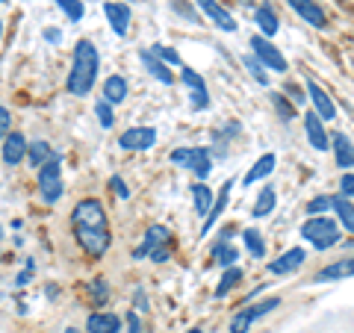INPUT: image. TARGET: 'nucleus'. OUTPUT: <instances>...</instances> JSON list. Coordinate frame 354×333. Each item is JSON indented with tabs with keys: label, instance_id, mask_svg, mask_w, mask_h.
<instances>
[{
	"label": "nucleus",
	"instance_id": "nucleus-1",
	"mask_svg": "<svg viewBox=\"0 0 354 333\" xmlns=\"http://www.w3.org/2000/svg\"><path fill=\"white\" fill-rule=\"evenodd\" d=\"M71 225H74L77 245H80L88 257L101 260L109 251V245H113V233H109V225H106V209L97 198H86V201L74 207Z\"/></svg>",
	"mask_w": 354,
	"mask_h": 333
},
{
	"label": "nucleus",
	"instance_id": "nucleus-2",
	"mask_svg": "<svg viewBox=\"0 0 354 333\" xmlns=\"http://www.w3.org/2000/svg\"><path fill=\"white\" fill-rule=\"evenodd\" d=\"M97 68H101V57L97 48L88 39H80L74 48V59H71V74H68V92L77 97H86L92 92V86L97 80Z\"/></svg>",
	"mask_w": 354,
	"mask_h": 333
},
{
	"label": "nucleus",
	"instance_id": "nucleus-3",
	"mask_svg": "<svg viewBox=\"0 0 354 333\" xmlns=\"http://www.w3.org/2000/svg\"><path fill=\"white\" fill-rule=\"evenodd\" d=\"M301 236H304L316 251H328V248H334L337 242H339V227H337L334 218H328V216H313V218H307L304 225H301Z\"/></svg>",
	"mask_w": 354,
	"mask_h": 333
},
{
	"label": "nucleus",
	"instance_id": "nucleus-4",
	"mask_svg": "<svg viewBox=\"0 0 354 333\" xmlns=\"http://www.w3.org/2000/svg\"><path fill=\"white\" fill-rule=\"evenodd\" d=\"M39 195L44 204H57L62 198V157H50L39 169Z\"/></svg>",
	"mask_w": 354,
	"mask_h": 333
},
{
	"label": "nucleus",
	"instance_id": "nucleus-5",
	"mask_svg": "<svg viewBox=\"0 0 354 333\" xmlns=\"http://www.w3.org/2000/svg\"><path fill=\"white\" fill-rule=\"evenodd\" d=\"M169 160L174 165H180V169H189L201 183L209 177V171H213V160H209L207 148H177V151H171Z\"/></svg>",
	"mask_w": 354,
	"mask_h": 333
},
{
	"label": "nucleus",
	"instance_id": "nucleus-6",
	"mask_svg": "<svg viewBox=\"0 0 354 333\" xmlns=\"http://www.w3.org/2000/svg\"><path fill=\"white\" fill-rule=\"evenodd\" d=\"M278 307H281V298H266V301H260V304H251L245 310H239V313L234 316V321H230V333H248V327L254 325V321L269 316L272 310H278Z\"/></svg>",
	"mask_w": 354,
	"mask_h": 333
},
{
	"label": "nucleus",
	"instance_id": "nucleus-7",
	"mask_svg": "<svg viewBox=\"0 0 354 333\" xmlns=\"http://www.w3.org/2000/svg\"><path fill=\"white\" fill-rule=\"evenodd\" d=\"M251 57L254 59H257L260 65H263V68H272V71H286V59H283V53L278 50V48H274V44H272V39H266V36H254L251 39Z\"/></svg>",
	"mask_w": 354,
	"mask_h": 333
},
{
	"label": "nucleus",
	"instance_id": "nucleus-8",
	"mask_svg": "<svg viewBox=\"0 0 354 333\" xmlns=\"http://www.w3.org/2000/svg\"><path fill=\"white\" fill-rule=\"evenodd\" d=\"M160 248H171V230L162 227V225H153V227L145 230V239H142V245L133 251V257H136V260L151 257V254L160 251Z\"/></svg>",
	"mask_w": 354,
	"mask_h": 333
},
{
	"label": "nucleus",
	"instance_id": "nucleus-9",
	"mask_svg": "<svg viewBox=\"0 0 354 333\" xmlns=\"http://www.w3.org/2000/svg\"><path fill=\"white\" fill-rule=\"evenodd\" d=\"M118 145L124 151H148V148L157 145V130L153 127H130V130L121 133Z\"/></svg>",
	"mask_w": 354,
	"mask_h": 333
},
{
	"label": "nucleus",
	"instance_id": "nucleus-10",
	"mask_svg": "<svg viewBox=\"0 0 354 333\" xmlns=\"http://www.w3.org/2000/svg\"><path fill=\"white\" fill-rule=\"evenodd\" d=\"M195 6L201 9V12L213 21V24L218 27V30H225V32H236V18L227 12L225 6L218 3V0H195Z\"/></svg>",
	"mask_w": 354,
	"mask_h": 333
},
{
	"label": "nucleus",
	"instance_id": "nucleus-11",
	"mask_svg": "<svg viewBox=\"0 0 354 333\" xmlns=\"http://www.w3.org/2000/svg\"><path fill=\"white\" fill-rule=\"evenodd\" d=\"M180 80L189 88V101L192 109H207L209 106V92H207V83L201 80V74H195L192 68H180Z\"/></svg>",
	"mask_w": 354,
	"mask_h": 333
},
{
	"label": "nucleus",
	"instance_id": "nucleus-12",
	"mask_svg": "<svg viewBox=\"0 0 354 333\" xmlns=\"http://www.w3.org/2000/svg\"><path fill=\"white\" fill-rule=\"evenodd\" d=\"M307 97L313 101V113H316L319 118H322V121H334L337 106L330 104L328 92H325V88H319V83H316V80H307Z\"/></svg>",
	"mask_w": 354,
	"mask_h": 333
},
{
	"label": "nucleus",
	"instance_id": "nucleus-13",
	"mask_svg": "<svg viewBox=\"0 0 354 333\" xmlns=\"http://www.w3.org/2000/svg\"><path fill=\"white\" fill-rule=\"evenodd\" d=\"M290 3V9L295 15H301L310 27H328V18H325V12H322V6L316 3V0H286Z\"/></svg>",
	"mask_w": 354,
	"mask_h": 333
},
{
	"label": "nucleus",
	"instance_id": "nucleus-14",
	"mask_svg": "<svg viewBox=\"0 0 354 333\" xmlns=\"http://www.w3.org/2000/svg\"><path fill=\"white\" fill-rule=\"evenodd\" d=\"M104 15L115 36H124L130 30V6L127 3H113V0H109V3H104Z\"/></svg>",
	"mask_w": 354,
	"mask_h": 333
},
{
	"label": "nucleus",
	"instance_id": "nucleus-15",
	"mask_svg": "<svg viewBox=\"0 0 354 333\" xmlns=\"http://www.w3.org/2000/svg\"><path fill=\"white\" fill-rule=\"evenodd\" d=\"M304 130H307L310 145H313L316 151H328V148H330V136L325 133L322 118H319L316 113H307V115H304Z\"/></svg>",
	"mask_w": 354,
	"mask_h": 333
},
{
	"label": "nucleus",
	"instance_id": "nucleus-16",
	"mask_svg": "<svg viewBox=\"0 0 354 333\" xmlns=\"http://www.w3.org/2000/svg\"><path fill=\"white\" fill-rule=\"evenodd\" d=\"M346 277H354V257L337 260V263L325 265L322 272H316V280H319V283H328V280H346Z\"/></svg>",
	"mask_w": 354,
	"mask_h": 333
},
{
	"label": "nucleus",
	"instance_id": "nucleus-17",
	"mask_svg": "<svg viewBox=\"0 0 354 333\" xmlns=\"http://www.w3.org/2000/svg\"><path fill=\"white\" fill-rule=\"evenodd\" d=\"M24 157H27V139L21 136V133H9V136L3 139V162L18 165Z\"/></svg>",
	"mask_w": 354,
	"mask_h": 333
},
{
	"label": "nucleus",
	"instance_id": "nucleus-18",
	"mask_svg": "<svg viewBox=\"0 0 354 333\" xmlns=\"http://www.w3.org/2000/svg\"><path fill=\"white\" fill-rule=\"evenodd\" d=\"M330 148H334V153H337L339 169H354V142L348 136L334 133V136H330Z\"/></svg>",
	"mask_w": 354,
	"mask_h": 333
},
{
	"label": "nucleus",
	"instance_id": "nucleus-19",
	"mask_svg": "<svg viewBox=\"0 0 354 333\" xmlns=\"http://www.w3.org/2000/svg\"><path fill=\"white\" fill-rule=\"evenodd\" d=\"M139 59H142V65L148 68V74L153 77V80H160L162 86H171V83H174V74L169 71V65L160 62L151 50H142V53H139Z\"/></svg>",
	"mask_w": 354,
	"mask_h": 333
},
{
	"label": "nucleus",
	"instance_id": "nucleus-20",
	"mask_svg": "<svg viewBox=\"0 0 354 333\" xmlns=\"http://www.w3.org/2000/svg\"><path fill=\"white\" fill-rule=\"evenodd\" d=\"M88 333H121V318L115 313H92L86 321Z\"/></svg>",
	"mask_w": 354,
	"mask_h": 333
},
{
	"label": "nucleus",
	"instance_id": "nucleus-21",
	"mask_svg": "<svg viewBox=\"0 0 354 333\" xmlns=\"http://www.w3.org/2000/svg\"><path fill=\"white\" fill-rule=\"evenodd\" d=\"M304 248H292V251H286L283 257H278L274 263H269V274H290V272H295L298 265L304 263Z\"/></svg>",
	"mask_w": 354,
	"mask_h": 333
},
{
	"label": "nucleus",
	"instance_id": "nucleus-22",
	"mask_svg": "<svg viewBox=\"0 0 354 333\" xmlns=\"http://www.w3.org/2000/svg\"><path fill=\"white\" fill-rule=\"evenodd\" d=\"M104 101H106L109 106L127 101V80H124L121 74L106 77V83H104Z\"/></svg>",
	"mask_w": 354,
	"mask_h": 333
},
{
	"label": "nucleus",
	"instance_id": "nucleus-23",
	"mask_svg": "<svg viewBox=\"0 0 354 333\" xmlns=\"http://www.w3.org/2000/svg\"><path fill=\"white\" fill-rule=\"evenodd\" d=\"M274 207H278V192H274V186H263L257 192V201H254V207H251V216L266 218V216H272Z\"/></svg>",
	"mask_w": 354,
	"mask_h": 333
},
{
	"label": "nucleus",
	"instance_id": "nucleus-24",
	"mask_svg": "<svg viewBox=\"0 0 354 333\" xmlns=\"http://www.w3.org/2000/svg\"><path fill=\"white\" fill-rule=\"evenodd\" d=\"M230 189H234V180H225V186H221L218 198L213 201V207H209V213H207V221H204L201 233H209V227H213L216 221L221 218V213H225V207H227V201H230Z\"/></svg>",
	"mask_w": 354,
	"mask_h": 333
},
{
	"label": "nucleus",
	"instance_id": "nucleus-25",
	"mask_svg": "<svg viewBox=\"0 0 354 333\" xmlns=\"http://www.w3.org/2000/svg\"><path fill=\"white\" fill-rule=\"evenodd\" d=\"M274 162H278V160H274V153H263V157H260V160L254 162L251 169L245 171V177H242V183H245V186H251V183L263 180V177H269V174L274 171Z\"/></svg>",
	"mask_w": 354,
	"mask_h": 333
},
{
	"label": "nucleus",
	"instance_id": "nucleus-26",
	"mask_svg": "<svg viewBox=\"0 0 354 333\" xmlns=\"http://www.w3.org/2000/svg\"><path fill=\"white\" fill-rule=\"evenodd\" d=\"M254 21H257V27L263 30V36H266V39H272L274 32L281 30V24H278V15H274V9H272L269 3L257 6V12H254Z\"/></svg>",
	"mask_w": 354,
	"mask_h": 333
},
{
	"label": "nucleus",
	"instance_id": "nucleus-27",
	"mask_svg": "<svg viewBox=\"0 0 354 333\" xmlns=\"http://www.w3.org/2000/svg\"><path fill=\"white\" fill-rule=\"evenodd\" d=\"M330 209H334L337 218L342 221V227H346L348 233H354V204L348 201V198H342V195L330 198Z\"/></svg>",
	"mask_w": 354,
	"mask_h": 333
},
{
	"label": "nucleus",
	"instance_id": "nucleus-28",
	"mask_svg": "<svg viewBox=\"0 0 354 333\" xmlns=\"http://www.w3.org/2000/svg\"><path fill=\"white\" fill-rule=\"evenodd\" d=\"M213 189H209L207 183H195L192 186V204H195V213L198 216H207L209 213V207H213Z\"/></svg>",
	"mask_w": 354,
	"mask_h": 333
},
{
	"label": "nucleus",
	"instance_id": "nucleus-29",
	"mask_svg": "<svg viewBox=\"0 0 354 333\" xmlns=\"http://www.w3.org/2000/svg\"><path fill=\"white\" fill-rule=\"evenodd\" d=\"M50 157H57V153H53V148L48 145V142L39 139V142H32V145H27V160H30L32 169H41Z\"/></svg>",
	"mask_w": 354,
	"mask_h": 333
},
{
	"label": "nucleus",
	"instance_id": "nucleus-30",
	"mask_svg": "<svg viewBox=\"0 0 354 333\" xmlns=\"http://www.w3.org/2000/svg\"><path fill=\"white\" fill-rule=\"evenodd\" d=\"M242 242H245V251L251 254L254 260H263L266 257V242H263V236H260V230H245L242 233Z\"/></svg>",
	"mask_w": 354,
	"mask_h": 333
},
{
	"label": "nucleus",
	"instance_id": "nucleus-31",
	"mask_svg": "<svg viewBox=\"0 0 354 333\" xmlns=\"http://www.w3.org/2000/svg\"><path fill=\"white\" fill-rule=\"evenodd\" d=\"M213 257H216V263H218V265H225V269H230V265L236 263V248L230 245V242H227L225 236H221V242L213 248Z\"/></svg>",
	"mask_w": 354,
	"mask_h": 333
},
{
	"label": "nucleus",
	"instance_id": "nucleus-32",
	"mask_svg": "<svg viewBox=\"0 0 354 333\" xmlns=\"http://www.w3.org/2000/svg\"><path fill=\"white\" fill-rule=\"evenodd\" d=\"M239 280H242V269H236V265L225 269V274H221V283H218V289H216V298H225Z\"/></svg>",
	"mask_w": 354,
	"mask_h": 333
},
{
	"label": "nucleus",
	"instance_id": "nucleus-33",
	"mask_svg": "<svg viewBox=\"0 0 354 333\" xmlns=\"http://www.w3.org/2000/svg\"><path fill=\"white\" fill-rule=\"evenodd\" d=\"M153 57H157L160 62H165V65H177V68H183V62H180V53L177 50H171V48H165V44H153V48H148Z\"/></svg>",
	"mask_w": 354,
	"mask_h": 333
},
{
	"label": "nucleus",
	"instance_id": "nucleus-34",
	"mask_svg": "<svg viewBox=\"0 0 354 333\" xmlns=\"http://www.w3.org/2000/svg\"><path fill=\"white\" fill-rule=\"evenodd\" d=\"M272 106L278 109V115H281V121H290L292 115H295V104L290 101V97H283L281 92H272Z\"/></svg>",
	"mask_w": 354,
	"mask_h": 333
},
{
	"label": "nucleus",
	"instance_id": "nucleus-35",
	"mask_svg": "<svg viewBox=\"0 0 354 333\" xmlns=\"http://www.w3.org/2000/svg\"><path fill=\"white\" fill-rule=\"evenodd\" d=\"M65 15H68V21H80L86 15V3H80V0H53Z\"/></svg>",
	"mask_w": 354,
	"mask_h": 333
},
{
	"label": "nucleus",
	"instance_id": "nucleus-36",
	"mask_svg": "<svg viewBox=\"0 0 354 333\" xmlns=\"http://www.w3.org/2000/svg\"><path fill=\"white\" fill-rule=\"evenodd\" d=\"M242 62H245L248 74H251V77H254V80H257L260 86H269V74H266V68H263V65H260L257 59L251 57V53H245V57H242Z\"/></svg>",
	"mask_w": 354,
	"mask_h": 333
},
{
	"label": "nucleus",
	"instance_id": "nucleus-37",
	"mask_svg": "<svg viewBox=\"0 0 354 333\" xmlns=\"http://www.w3.org/2000/svg\"><path fill=\"white\" fill-rule=\"evenodd\" d=\"M171 12H177V15L186 18V21H192V24H201V15L192 9L189 0H171Z\"/></svg>",
	"mask_w": 354,
	"mask_h": 333
},
{
	"label": "nucleus",
	"instance_id": "nucleus-38",
	"mask_svg": "<svg viewBox=\"0 0 354 333\" xmlns=\"http://www.w3.org/2000/svg\"><path fill=\"white\" fill-rule=\"evenodd\" d=\"M95 115H97V121H101V127H106V130L115 124V113H113V106H109L106 101H97Z\"/></svg>",
	"mask_w": 354,
	"mask_h": 333
},
{
	"label": "nucleus",
	"instance_id": "nucleus-39",
	"mask_svg": "<svg viewBox=\"0 0 354 333\" xmlns=\"http://www.w3.org/2000/svg\"><path fill=\"white\" fill-rule=\"evenodd\" d=\"M330 209V198H325V195H319V198H313V201L307 204V216L313 218V216H325Z\"/></svg>",
	"mask_w": 354,
	"mask_h": 333
},
{
	"label": "nucleus",
	"instance_id": "nucleus-40",
	"mask_svg": "<svg viewBox=\"0 0 354 333\" xmlns=\"http://www.w3.org/2000/svg\"><path fill=\"white\" fill-rule=\"evenodd\" d=\"M88 292H92V298H95V304H104L106 298H109V283L106 280H92V286H88Z\"/></svg>",
	"mask_w": 354,
	"mask_h": 333
},
{
	"label": "nucleus",
	"instance_id": "nucleus-41",
	"mask_svg": "<svg viewBox=\"0 0 354 333\" xmlns=\"http://www.w3.org/2000/svg\"><path fill=\"white\" fill-rule=\"evenodd\" d=\"M9 133H12V115L6 106H0V139H6Z\"/></svg>",
	"mask_w": 354,
	"mask_h": 333
},
{
	"label": "nucleus",
	"instance_id": "nucleus-42",
	"mask_svg": "<svg viewBox=\"0 0 354 333\" xmlns=\"http://www.w3.org/2000/svg\"><path fill=\"white\" fill-rule=\"evenodd\" d=\"M339 195L342 198H354V174H342V180H339Z\"/></svg>",
	"mask_w": 354,
	"mask_h": 333
},
{
	"label": "nucleus",
	"instance_id": "nucleus-43",
	"mask_svg": "<svg viewBox=\"0 0 354 333\" xmlns=\"http://www.w3.org/2000/svg\"><path fill=\"white\" fill-rule=\"evenodd\" d=\"M109 186H113V192L121 198V201H127V198H130V189L124 186V180H121V177H113V180H109Z\"/></svg>",
	"mask_w": 354,
	"mask_h": 333
},
{
	"label": "nucleus",
	"instance_id": "nucleus-44",
	"mask_svg": "<svg viewBox=\"0 0 354 333\" xmlns=\"http://www.w3.org/2000/svg\"><path fill=\"white\" fill-rule=\"evenodd\" d=\"M127 333H142V325H139L136 313H127Z\"/></svg>",
	"mask_w": 354,
	"mask_h": 333
},
{
	"label": "nucleus",
	"instance_id": "nucleus-45",
	"mask_svg": "<svg viewBox=\"0 0 354 333\" xmlns=\"http://www.w3.org/2000/svg\"><path fill=\"white\" fill-rule=\"evenodd\" d=\"M169 257H171V248H160V251H153V254H151V260H153V263H165Z\"/></svg>",
	"mask_w": 354,
	"mask_h": 333
},
{
	"label": "nucleus",
	"instance_id": "nucleus-46",
	"mask_svg": "<svg viewBox=\"0 0 354 333\" xmlns=\"http://www.w3.org/2000/svg\"><path fill=\"white\" fill-rule=\"evenodd\" d=\"M44 39H48V41H59V39H62V32H57V30H44Z\"/></svg>",
	"mask_w": 354,
	"mask_h": 333
},
{
	"label": "nucleus",
	"instance_id": "nucleus-47",
	"mask_svg": "<svg viewBox=\"0 0 354 333\" xmlns=\"http://www.w3.org/2000/svg\"><path fill=\"white\" fill-rule=\"evenodd\" d=\"M242 3H245V6H254V0H242Z\"/></svg>",
	"mask_w": 354,
	"mask_h": 333
},
{
	"label": "nucleus",
	"instance_id": "nucleus-48",
	"mask_svg": "<svg viewBox=\"0 0 354 333\" xmlns=\"http://www.w3.org/2000/svg\"><path fill=\"white\" fill-rule=\"evenodd\" d=\"M0 39H3V21H0Z\"/></svg>",
	"mask_w": 354,
	"mask_h": 333
},
{
	"label": "nucleus",
	"instance_id": "nucleus-49",
	"mask_svg": "<svg viewBox=\"0 0 354 333\" xmlns=\"http://www.w3.org/2000/svg\"><path fill=\"white\" fill-rule=\"evenodd\" d=\"M65 333H80V330H74V327H68V330H65Z\"/></svg>",
	"mask_w": 354,
	"mask_h": 333
},
{
	"label": "nucleus",
	"instance_id": "nucleus-50",
	"mask_svg": "<svg viewBox=\"0 0 354 333\" xmlns=\"http://www.w3.org/2000/svg\"><path fill=\"white\" fill-rule=\"evenodd\" d=\"M189 333H201V330H189Z\"/></svg>",
	"mask_w": 354,
	"mask_h": 333
},
{
	"label": "nucleus",
	"instance_id": "nucleus-51",
	"mask_svg": "<svg viewBox=\"0 0 354 333\" xmlns=\"http://www.w3.org/2000/svg\"><path fill=\"white\" fill-rule=\"evenodd\" d=\"M0 3H6V0H0Z\"/></svg>",
	"mask_w": 354,
	"mask_h": 333
}]
</instances>
